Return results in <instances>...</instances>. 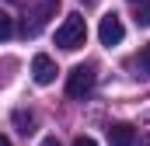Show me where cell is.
<instances>
[{
    "instance_id": "1",
    "label": "cell",
    "mask_w": 150,
    "mask_h": 146,
    "mask_svg": "<svg viewBox=\"0 0 150 146\" xmlns=\"http://www.w3.org/2000/svg\"><path fill=\"white\" fill-rule=\"evenodd\" d=\"M84 38H87V25H84V18H80V14H67L63 25L56 28V45L67 49V52H74V49L84 45Z\"/></svg>"
},
{
    "instance_id": "2",
    "label": "cell",
    "mask_w": 150,
    "mask_h": 146,
    "mask_svg": "<svg viewBox=\"0 0 150 146\" xmlns=\"http://www.w3.org/2000/svg\"><path fill=\"white\" fill-rule=\"evenodd\" d=\"M94 87V66H74L70 70V77H67V94L70 98H84L87 91Z\"/></svg>"
},
{
    "instance_id": "3",
    "label": "cell",
    "mask_w": 150,
    "mask_h": 146,
    "mask_svg": "<svg viewBox=\"0 0 150 146\" xmlns=\"http://www.w3.org/2000/svg\"><path fill=\"white\" fill-rule=\"evenodd\" d=\"M98 38H101V45H119L122 38H126V28H122V18L119 14H105L101 18V25H98Z\"/></svg>"
},
{
    "instance_id": "4",
    "label": "cell",
    "mask_w": 150,
    "mask_h": 146,
    "mask_svg": "<svg viewBox=\"0 0 150 146\" xmlns=\"http://www.w3.org/2000/svg\"><path fill=\"white\" fill-rule=\"evenodd\" d=\"M52 4H56V0H38L35 7L28 11V18H25V28H21L25 35H38V32L45 28V21H49V11H52Z\"/></svg>"
},
{
    "instance_id": "5",
    "label": "cell",
    "mask_w": 150,
    "mask_h": 146,
    "mask_svg": "<svg viewBox=\"0 0 150 146\" xmlns=\"http://www.w3.org/2000/svg\"><path fill=\"white\" fill-rule=\"evenodd\" d=\"M32 77H35V84H42V87H45V84H52V80H56V63H52L49 56H42V52H38L35 59H32Z\"/></svg>"
},
{
    "instance_id": "6",
    "label": "cell",
    "mask_w": 150,
    "mask_h": 146,
    "mask_svg": "<svg viewBox=\"0 0 150 146\" xmlns=\"http://www.w3.org/2000/svg\"><path fill=\"white\" fill-rule=\"evenodd\" d=\"M108 143L112 146H133L136 143V129L126 125V122H115L112 129H108Z\"/></svg>"
},
{
    "instance_id": "7",
    "label": "cell",
    "mask_w": 150,
    "mask_h": 146,
    "mask_svg": "<svg viewBox=\"0 0 150 146\" xmlns=\"http://www.w3.org/2000/svg\"><path fill=\"white\" fill-rule=\"evenodd\" d=\"M133 7H136V21H140L143 28H150V0H136Z\"/></svg>"
},
{
    "instance_id": "8",
    "label": "cell",
    "mask_w": 150,
    "mask_h": 146,
    "mask_svg": "<svg viewBox=\"0 0 150 146\" xmlns=\"http://www.w3.org/2000/svg\"><path fill=\"white\" fill-rule=\"evenodd\" d=\"M11 35H14V18H11L7 11H0V42L11 38Z\"/></svg>"
},
{
    "instance_id": "9",
    "label": "cell",
    "mask_w": 150,
    "mask_h": 146,
    "mask_svg": "<svg viewBox=\"0 0 150 146\" xmlns=\"http://www.w3.org/2000/svg\"><path fill=\"white\" fill-rule=\"evenodd\" d=\"M14 122L21 125V132H25V136H28V132H35V129H32V125H35V118H32V115H25V111H14Z\"/></svg>"
},
{
    "instance_id": "10",
    "label": "cell",
    "mask_w": 150,
    "mask_h": 146,
    "mask_svg": "<svg viewBox=\"0 0 150 146\" xmlns=\"http://www.w3.org/2000/svg\"><path fill=\"white\" fill-rule=\"evenodd\" d=\"M136 63H140V70H143V73H150V45L140 52V59H136Z\"/></svg>"
},
{
    "instance_id": "11",
    "label": "cell",
    "mask_w": 150,
    "mask_h": 146,
    "mask_svg": "<svg viewBox=\"0 0 150 146\" xmlns=\"http://www.w3.org/2000/svg\"><path fill=\"white\" fill-rule=\"evenodd\" d=\"M74 146H98V143H94L91 136H77V139H74Z\"/></svg>"
},
{
    "instance_id": "12",
    "label": "cell",
    "mask_w": 150,
    "mask_h": 146,
    "mask_svg": "<svg viewBox=\"0 0 150 146\" xmlns=\"http://www.w3.org/2000/svg\"><path fill=\"white\" fill-rule=\"evenodd\" d=\"M38 146H59V139H56V136H45V139H42Z\"/></svg>"
},
{
    "instance_id": "13",
    "label": "cell",
    "mask_w": 150,
    "mask_h": 146,
    "mask_svg": "<svg viewBox=\"0 0 150 146\" xmlns=\"http://www.w3.org/2000/svg\"><path fill=\"white\" fill-rule=\"evenodd\" d=\"M0 146H11V139H7V136H0Z\"/></svg>"
},
{
    "instance_id": "14",
    "label": "cell",
    "mask_w": 150,
    "mask_h": 146,
    "mask_svg": "<svg viewBox=\"0 0 150 146\" xmlns=\"http://www.w3.org/2000/svg\"><path fill=\"white\" fill-rule=\"evenodd\" d=\"M140 146H150V136H147V139H143V143H140Z\"/></svg>"
},
{
    "instance_id": "15",
    "label": "cell",
    "mask_w": 150,
    "mask_h": 146,
    "mask_svg": "<svg viewBox=\"0 0 150 146\" xmlns=\"http://www.w3.org/2000/svg\"><path fill=\"white\" fill-rule=\"evenodd\" d=\"M84 4H98V0H84Z\"/></svg>"
},
{
    "instance_id": "16",
    "label": "cell",
    "mask_w": 150,
    "mask_h": 146,
    "mask_svg": "<svg viewBox=\"0 0 150 146\" xmlns=\"http://www.w3.org/2000/svg\"><path fill=\"white\" fill-rule=\"evenodd\" d=\"M129 4H136V0H129Z\"/></svg>"
}]
</instances>
